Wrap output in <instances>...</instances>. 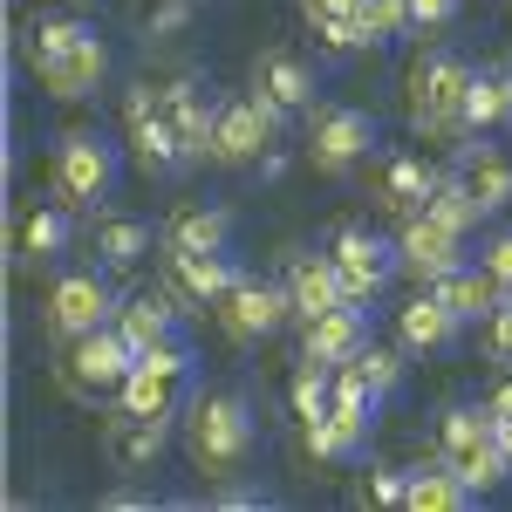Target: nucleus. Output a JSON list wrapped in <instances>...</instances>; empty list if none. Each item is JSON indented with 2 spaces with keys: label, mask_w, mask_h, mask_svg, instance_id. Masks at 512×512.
Listing matches in <instances>:
<instances>
[{
  "label": "nucleus",
  "mask_w": 512,
  "mask_h": 512,
  "mask_svg": "<svg viewBox=\"0 0 512 512\" xmlns=\"http://www.w3.org/2000/svg\"><path fill=\"white\" fill-rule=\"evenodd\" d=\"M328 260L342 267V287H349V301H376L390 274L403 267V253H396V239L369 233V226H342L335 246H328Z\"/></svg>",
  "instance_id": "obj_11"
},
{
  "label": "nucleus",
  "mask_w": 512,
  "mask_h": 512,
  "mask_svg": "<svg viewBox=\"0 0 512 512\" xmlns=\"http://www.w3.org/2000/svg\"><path fill=\"white\" fill-rule=\"evenodd\" d=\"M369 424H376V410H362V403H328L321 417L301 424V444H308L315 458H328V465H349V458H362V444H369Z\"/></svg>",
  "instance_id": "obj_18"
},
{
  "label": "nucleus",
  "mask_w": 512,
  "mask_h": 512,
  "mask_svg": "<svg viewBox=\"0 0 512 512\" xmlns=\"http://www.w3.org/2000/svg\"><path fill=\"white\" fill-rule=\"evenodd\" d=\"M465 239H472V233L444 226V219H431V212H410V219H403V233H396L403 274H417L424 287H431V280H444L451 267H465Z\"/></svg>",
  "instance_id": "obj_13"
},
{
  "label": "nucleus",
  "mask_w": 512,
  "mask_h": 512,
  "mask_svg": "<svg viewBox=\"0 0 512 512\" xmlns=\"http://www.w3.org/2000/svg\"><path fill=\"white\" fill-rule=\"evenodd\" d=\"M403 506H410V512H465V506H478V492L451 472L444 458H437V465H417V472H410Z\"/></svg>",
  "instance_id": "obj_26"
},
{
  "label": "nucleus",
  "mask_w": 512,
  "mask_h": 512,
  "mask_svg": "<svg viewBox=\"0 0 512 512\" xmlns=\"http://www.w3.org/2000/svg\"><path fill=\"white\" fill-rule=\"evenodd\" d=\"M62 246H69V205L62 198L55 205H28L21 212V260L48 267V260H62Z\"/></svg>",
  "instance_id": "obj_29"
},
{
  "label": "nucleus",
  "mask_w": 512,
  "mask_h": 512,
  "mask_svg": "<svg viewBox=\"0 0 512 512\" xmlns=\"http://www.w3.org/2000/svg\"><path fill=\"white\" fill-rule=\"evenodd\" d=\"M431 219H444V226H458V233H478V219H485V205L472 198V185H465V171L458 178H437L431 205H424Z\"/></svg>",
  "instance_id": "obj_33"
},
{
  "label": "nucleus",
  "mask_w": 512,
  "mask_h": 512,
  "mask_svg": "<svg viewBox=\"0 0 512 512\" xmlns=\"http://www.w3.org/2000/svg\"><path fill=\"white\" fill-rule=\"evenodd\" d=\"M253 96L274 103L280 117L315 110V69H308L294 48H260V55H253Z\"/></svg>",
  "instance_id": "obj_15"
},
{
  "label": "nucleus",
  "mask_w": 512,
  "mask_h": 512,
  "mask_svg": "<svg viewBox=\"0 0 512 512\" xmlns=\"http://www.w3.org/2000/svg\"><path fill=\"white\" fill-rule=\"evenodd\" d=\"M472 62L465 55H451V48H431V55H417V69H410V130L424 137V144H451V137H465V96H472Z\"/></svg>",
  "instance_id": "obj_2"
},
{
  "label": "nucleus",
  "mask_w": 512,
  "mask_h": 512,
  "mask_svg": "<svg viewBox=\"0 0 512 512\" xmlns=\"http://www.w3.org/2000/svg\"><path fill=\"white\" fill-rule=\"evenodd\" d=\"M82 35H89V21H76V14H41V21H28V35H21V62L41 76V69H48L62 48H76Z\"/></svg>",
  "instance_id": "obj_30"
},
{
  "label": "nucleus",
  "mask_w": 512,
  "mask_h": 512,
  "mask_svg": "<svg viewBox=\"0 0 512 512\" xmlns=\"http://www.w3.org/2000/svg\"><path fill=\"white\" fill-rule=\"evenodd\" d=\"M110 185H117V144L103 130H89V123L62 130L55 137V164H48V192L69 212H103Z\"/></svg>",
  "instance_id": "obj_4"
},
{
  "label": "nucleus",
  "mask_w": 512,
  "mask_h": 512,
  "mask_svg": "<svg viewBox=\"0 0 512 512\" xmlns=\"http://www.w3.org/2000/svg\"><path fill=\"white\" fill-rule=\"evenodd\" d=\"M178 294L171 287H151V294H130V301H117V328H123V342L144 355V349H158V342H171L178 335Z\"/></svg>",
  "instance_id": "obj_22"
},
{
  "label": "nucleus",
  "mask_w": 512,
  "mask_h": 512,
  "mask_svg": "<svg viewBox=\"0 0 512 512\" xmlns=\"http://www.w3.org/2000/svg\"><path fill=\"white\" fill-rule=\"evenodd\" d=\"M226 239H233V212L226 205H185L164 226V253H226Z\"/></svg>",
  "instance_id": "obj_25"
},
{
  "label": "nucleus",
  "mask_w": 512,
  "mask_h": 512,
  "mask_svg": "<svg viewBox=\"0 0 512 512\" xmlns=\"http://www.w3.org/2000/svg\"><path fill=\"white\" fill-rule=\"evenodd\" d=\"M431 287H437V294H444V301H451V308H458L465 321H485L492 308H499V301H512L506 287L485 274V267H472V260H465V267H451L444 280H431Z\"/></svg>",
  "instance_id": "obj_27"
},
{
  "label": "nucleus",
  "mask_w": 512,
  "mask_h": 512,
  "mask_svg": "<svg viewBox=\"0 0 512 512\" xmlns=\"http://www.w3.org/2000/svg\"><path fill=\"white\" fill-rule=\"evenodd\" d=\"M492 76H499V96H506V130H512V62H506V69H492Z\"/></svg>",
  "instance_id": "obj_42"
},
{
  "label": "nucleus",
  "mask_w": 512,
  "mask_h": 512,
  "mask_svg": "<svg viewBox=\"0 0 512 512\" xmlns=\"http://www.w3.org/2000/svg\"><path fill=\"white\" fill-rule=\"evenodd\" d=\"M89 239H96V260H103L110 274H130V267H144V253L158 246L151 219H130V212H103Z\"/></svg>",
  "instance_id": "obj_24"
},
{
  "label": "nucleus",
  "mask_w": 512,
  "mask_h": 512,
  "mask_svg": "<svg viewBox=\"0 0 512 512\" xmlns=\"http://www.w3.org/2000/svg\"><path fill=\"white\" fill-rule=\"evenodd\" d=\"M355 349H369V301H342V308H328V315L308 321V335H301V355L308 362H349Z\"/></svg>",
  "instance_id": "obj_19"
},
{
  "label": "nucleus",
  "mask_w": 512,
  "mask_h": 512,
  "mask_svg": "<svg viewBox=\"0 0 512 512\" xmlns=\"http://www.w3.org/2000/svg\"><path fill=\"white\" fill-rule=\"evenodd\" d=\"M212 315H219V328H226V342H239V349H260L267 335H280V321H294V301H287V280H253V274H239Z\"/></svg>",
  "instance_id": "obj_9"
},
{
  "label": "nucleus",
  "mask_w": 512,
  "mask_h": 512,
  "mask_svg": "<svg viewBox=\"0 0 512 512\" xmlns=\"http://www.w3.org/2000/svg\"><path fill=\"white\" fill-rule=\"evenodd\" d=\"M492 431H499V451H506V465H512V417H492Z\"/></svg>",
  "instance_id": "obj_43"
},
{
  "label": "nucleus",
  "mask_w": 512,
  "mask_h": 512,
  "mask_svg": "<svg viewBox=\"0 0 512 512\" xmlns=\"http://www.w3.org/2000/svg\"><path fill=\"white\" fill-rule=\"evenodd\" d=\"M410 35V0H362V41L369 48H390Z\"/></svg>",
  "instance_id": "obj_35"
},
{
  "label": "nucleus",
  "mask_w": 512,
  "mask_h": 512,
  "mask_svg": "<svg viewBox=\"0 0 512 512\" xmlns=\"http://www.w3.org/2000/svg\"><path fill=\"white\" fill-rule=\"evenodd\" d=\"M123 130H130V158L144 178H171V171H185V144H178V130L164 117V96L151 82H137L130 96H123Z\"/></svg>",
  "instance_id": "obj_10"
},
{
  "label": "nucleus",
  "mask_w": 512,
  "mask_h": 512,
  "mask_svg": "<svg viewBox=\"0 0 512 512\" xmlns=\"http://www.w3.org/2000/svg\"><path fill=\"white\" fill-rule=\"evenodd\" d=\"M485 410H492V417H512V376H506L492 396H485Z\"/></svg>",
  "instance_id": "obj_41"
},
{
  "label": "nucleus",
  "mask_w": 512,
  "mask_h": 512,
  "mask_svg": "<svg viewBox=\"0 0 512 512\" xmlns=\"http://www.w3.org/2000/svg\"><path fill=\"white\" fill-rule=\"evenodd\" d=\"M301 14H308V35L328 48H369L362 41V0H301Z\"/></svg>",
  "instance_id": "obj_31"
},
{
  "label": "nucleus",
  "mask_w": 512,
  "mask_h": 512,
  "mask_svg": "<svg viewBox=\"0 0 512 512\" xmlns=\"http://www.w3.org/2000/svg\"><path fill=\"white\" fill-rule=\"evenodd\" d=\"M287 301H294V321H301V328L315 315H328V308H342V301H349L342 267H335L328 253H301V260L287 267Z\"/></svg>",
  "instance_id": "obj_21"
},
{
  "label": "nucleus",
  "mask_w": 512,
  "mask_h": 512,
  "mask_svg": "<svg viewBox=\"0 0 512 512\" xmlns=\"http://www.w3.org/2000/svg\"><path fill=\"white\" fill-rule=\"evenodd\" d=\"M403 485H410V478H396V472H383V478H376V499H390V506H403Z\"/></svg>",
  "instance_id": "obj_40"
},
{
  "label": "nucleus",
  "mask_w": 512,
  "mask_h": 512,
  "mask_svg": "<svg viewBox=\"0 0 512 512\" xmlns=\"http://www.w3.org/2000/svg\"><path fill=\"white\" fill-rule=\"evenodd\" d=\"M233 280H239V267L226 253H164V287L185 308H219Z\"/></svg>",
  "instance_id": "obj_17"
},
{
  "label": "nucleus",
  "mask_w": 512,
  "mask_h": 512,
  "mask_svg": "<svg viewBox=\"0 0 512 512\" xmlns=\"http://www.w3.org/2000/svg\"><path fill=\"white\" fill-rule=\"evenodd\" d=\"M437 178H444V171H431V164H424V158H410V151H396V158L383 164V178H376V205H383V212H403V219H410V212H424V205H431Z\"/></svg>",
  "instance_id": "obj_23"
},
{
  "label": "nucleus",
  "mask_w": 512,
  "mask_h": 512,
  "mask_svg": "<svg viewBox=\"0 0 512 512\" xmlns=\"http://www.w3.org/2000/svg\"><path fill=\"white\" fill-rule=\"evenodd\" d=\"M164 96V117H171V130H178V144H185V158H212V130H219V103H212V89L198 76H178L158 89Z\"/></svg>",
  "instance_id": "obj_14"
},
{
  "label": "nucleus",
  "mask_w": 512,
  "mask_h": 512,
  "mask_svg": "<svg viewBox=\"0 0 512 512\" xmlns=\"http://www.w3.org/2000/svg\"><path fill=\"white\" fill-rule=\"evenodd\" d=\"M103 82H110V48H103V35H96V28H89L76 48H62V55L41 69V89H48L55 103H82V96H96Z\"/></svg>",
  "instance_id": "obj_16"
},
{
  "label": "nucleus",
  "mask_w": 512,
  "mask_h": 512,
  "mask_svg": "<svg viewBox=\"0 0 512 512\" xmlns=\"http://www.w3.org/2000/svg\"><path fill=\"white\" fill-rule=\"evenodd\" d=\"M458 328H465V315L437 294V287H424L410 308H396V342L410 355H437V349H451L458 342Z\"/></svg>",
  "instance_id": "obj_20"
},
{
  "label": "nucleus",
  "mask_w": 512,
  "mask_h": 512,
  "mask_svg": "<svg viewBox=\"0 0 512 512\" xmlns=\"http://www.w3.org/2000/svg\"><path fill=\"white\" fill-rule=\"evenodd\" d=\"M465 185H472V198L485 205V212H499L512 198V158H499V151H472L465 158Z\"/></svg>",
  "instance_id": "obj_32"
},
{
  "label": "nucleus",
  "mask_w": 512,
  "mask_h": 512,
  "mask_svg": "<svg viewBox=\"0 0 512 512\" xmlns=\"http://www.w3.org/2000/svg\"><path fill=\"white\" fill-rule=\"evenodd\" d=\"M478 267H485V274H492V280H499V287L512 294V233H492V239H485Z\"/></svg>",
  "instance_id": "obj_39"
},
{
  "label": "nucleus",
  "mask_w": 512,
  "mask_h": 512,
  "mask_svg": "<svg viewBox=\"0 0 512 512\" xmlns=\"http://www.w3.org/2000/svg\"><path fill=\"white\" fill-rule=\"evenodd\" d=\"M185 451L205 478H233L253 451V403L239 390H205L185 403Z\"/></svg>",
  "instance_id": "obj_1"
},
{
  "label": "nucleus",
  "mask_w": 512,
  "mask_h": 512,
  "mask_svg": "<svg viewBox=\"0 0 512 512\" xmlns=\"http://www.w3.org/2000/svg\"><path fill=\"white\" fill-rule=\"evenodd\" d=\"M185 390H192V349L171 335V342L137 355V369L123 376V390H117V410L123 417H158V424H171L185 410Z\"/></svg>",
  "instance_id": "obj_6"
},
{
  "label": "nucleus",
  "mask_w": 512,
  "mask_h": 512,
  "mask_svg": "<svg viewBox=\"0 0 512 512\" xmlns=\"http://www.w3.org/2000/svg\"><path fill=\"white\" fill-rule=\"evenodd\" d=\"M465 14V0H410V35H424V41H437L451 21Z\"/></svg>",
  "instance_id": "obj_38"
},
{
  "label": "nucleus",
  "mask_w": 512,
  "mask_h": 512,
  "mask_svg": "<svg viewBox=\"0 0 512 512\" xmlns=\"http://www.w3.org/2000/svg\"><path fill=\"white\" fill-rule=\"evenodd\" d=\"M117 321V294H110V267H96V274H62L48 287V301H41V335L62 349V342H76L89 328H110Z\"/></svg>",
  "instance_id": "obj_7"
},
{
  "label": "nucleus",
  "mask_w": 512,
  "mask_h": 512,
  "mask_svg": "<svg viewBox=\"0 0 512 512\" xmlns=\"http://www.w3.org/2000/svg\"><path fill=\"white\" fill-rule=\"evenodd\" d=\"M478 355H485L492 369H512V301H499L492 315L478 321Z\"/></svg>",
  "instance_id": "obj_36"
},
{
  "label": "nucleus",
  "mask_w": 512,
  "mask_h": 512,
  "mask_svg": "<svg viewBox=\"0 0 512 512\" xmlns=\"http://www.w3.org/2000/svg\"><path fill=\"white\" fill-rule=\"evenodd\" d=\"M280 130V110L274 103H260V96H239V103H219V130H212V164H260L267 158V144H274Z\"/></svg>",
  "instance_id": "obj_12"
},
{
  "label": "nucleus",
  "mask_w": 512,
  "mask_h": 512,
  "mask_svg": "<svg viewBox=\"0 0 512 512\" xmlns=\"http://www.w3.org/2000/svg\"><path fill=\"white\" fill-rule=\"evenodd\" d=\"M137 369V349L123 342V328H89L76 342H62V362H55V383L76 396L82 410H103V403H117L123 376Z\"/></svg>",
  "instance_id": "obj_3"
},
{
  "label": "nucleus",
  "mask_w": 512,
  "mask_h": 512,
  "mask_svg": "<svg viewBox=\"0 0 512 512\" xmlns=\"http://www.w3.org/2000/svg\"><path fill=\"white\" fill-rule=\"evenodd\" d=\"M164 431L171 424H158V417H123V410H110V458H117L123 472H144V465H158Z\"/></svg>",
  "instance_id": "obj_28"
},
{
  "label": "nucleus",
  "mask_w": 512,
  "mask_h": 512,
  "mask_svg": "<svg viewBox=\"0 0 512 512\" xmlns=\"http://www.w3.org/2000/svg\"><path fill=\"white\" fill-rule=\"evenodd\" d=\"M506 130V96H499V76H472V96H465V137H492Z\"/></svg>",
  "instance_id": "obj_34"
},
{
  "label": "nucleus",
  "mask_w": 512,
  "mask_h": 512,
  "mask_svg": "<svg viewBox=\"0 0 512 512\" xmlns=\"http://www.w3.org/2000/svg\"><path fill=\"white\" fill-rule=\"evenodd\" d=\"M437 458L465 478L472 492H492V485H506V478H512L485 403H451V410H444V424H437Z\"/></svg>",
  "instance_id": "obj_5"
},
{
  "label": "nucleus",
  "mask_w": 512,
  "mask_h": 512,
  "mask_svg": "<svg viewBox=\"0 0 512 512\" xmlns=\"http://www.w3.org/2000/svg\"><path fill=\"white\" fill-rule=\"evenodd\" d=\"M349 362H355V369H362V376H369V383H376L383 396L403 383V355H396V349H376V342H369V349H355Z\"/></svg>",
  "instance_id": "obj_37"
},
{
  "label": "nucleus",
  "mask_w": 512,
  "mask_h": 512,
  "mask_svg": "<svg viewBox=\"0 0 512 512\" xmlns=\"http://www.w3.org/2000/svg\"><path fill=\"white\" fill-rule=\"evenodd\" d=\"M376 144V117L362 103H315L308 110V164L321 178H349Z\"/></svg>",
  "instance_id": "obj_8"
}]
</instances>
